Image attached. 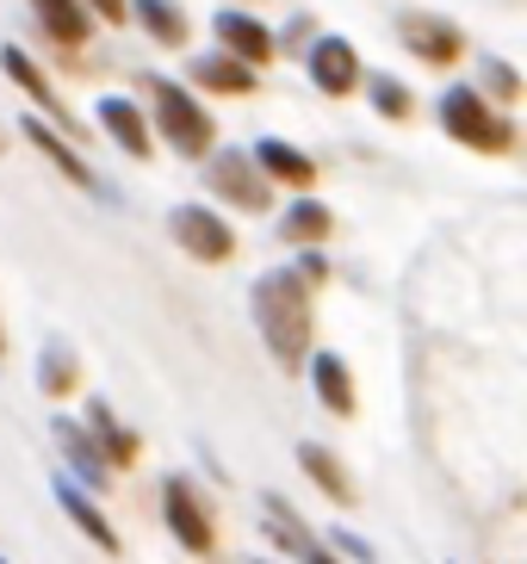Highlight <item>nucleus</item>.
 <instances>
[{
  "instance_id": "obj_1",
  "label": "nucleus",
  "mask_w": 527,
  "mask_h": 564,
  "mask_svg": "<svg viewBox=\"0 0 527 564\" xmlns=\"http://www.w3.org/2000/svg\"><path fill=\"white\" fill-rule=\"evenodd\" d=\"M255 329L280 366H298L311 348V292L298 285V267H280L255 285Z\"/></svg>"
},
{
  "instance_id": "obj_2",
  "label": "nucleus",
  "mask_w": 527,
  "mask_h": 564,
  "mask_svg": "<svg viewBox=\"0 0 527 564\" xmlns=\"http://www.w3.org/2000/svg\"><path fill=\"white\" fill-rule=\"evenodd\" d=\"M149 100H155V124H162V137L174 143L181 155H205L212 150V118L198 112V100L186 94V87H174V82H149Z\"/></svg>"
},
{
  "instance_id": "obj_3",
  "label": "nucleus",
  "mask_w": 527,
  "mask_h": 564,
  "mask_svg": "<svg viewBox=\"0 0 527 564\" xmlns=\"http://www.w3.org/2000/svg\"><path fill=\"white\" fill-rule=\"evenodd\" d=\"M441 131L472 143V150H509V124L484 106V94L472 87H447L441 94Z\"/></svg>"
},
{
  "instance_id": "obj_4",
  "label": "nucleus",
  "mask_w": 527,
  "mask_h": 564,
  "mask_svg": "<svg viewBox=\"0 0 527 564\" xmlns=\"http://www.w3.org/2000/svg\"><path fill=\"white\" fill-rule=\"evenodd\" d=\"M174 242H181L186 254H198V261H230L236 254L230 224L217 212H198V205H181V212H174Z\"/></svg>"
},
{
  "instance_id": "obj_5",
  "label": "nucleus",
  "mask_w": 527,
  "mask_h": 564,
  "mask_svg": "<svg viewBox=\"0 0 527 564\" xmlns=\"http://www.w3.org/2000/svg\"><path fill=\"white\" fill-rule=\"evenodd\" d=\"M205 181L224 193V199L248 205V212H261L267 205V181H261V167H255V155L243 150H217L212 162H205Z\"/></svg>"
},
{
  "instance_id": "obj_6",
  "label": "nucleus",
  "mask_w": 527,
  "mask_h": 564,
  "mask_svg": "<svg viewBox=\"0 0 527 564\" xmlns=\"http://www.w3.org/2000/svg\"><path fill=\"white\" fill-rule=\"evenodd\" d=\"M162 514H168V528H174V540H181L186 552H212V521H205V509H198L186 478L162 484Z\"/></svg>"
},
{
  "instance_id": "obj_7",
  "label": "nucleus",
  "mask_w": 527,
  "mask_h": 564,
  "mask_svg": "<svg viewBox=\"0 0 527 564\" xmlns=\"http://www.w3.org/2000/svg\"><path fill=\"white\" fill-rule=\"evenodd\" d=\"M397 37L410 44L422 63H453V56L465 51V37L460 25H447V19H429V13H404L397 19Z\"/></svg>"
},
{
  "instance_id": "obj_8",
  "label": "nucleus",
  "mask_w": 527,
  "mask_h": 564,
  "mask_svg": "<svg viewBox=\"0 0 527 564\" xmlns=\"http://www.w3.org/2000/svg\"><path fill=\"white\" fill-rule=\"evenodd\" d=\"M311 82L323 94H347V87L361 82V56H354L347 37H316L311 44Z\"/></svg>"
},
{
  "instance_id": "obj_9",
  "label": "nucleus",
  "mask_w": 527,
  "mask_h": 564,
  "mask_svg": "<svg viewBox=\"0 0 527 564\" xmlns=\"http://www.w3.org/2000/svg\"><path fill=\"white\" fill-rule=\"evenodd\" d=\"M217 37H224L243 63H267V56H273V32H267L255 13H217Z\"/></svg>"
},
{
  "instance_id": "obj_10",
  "label": "nucleus",
  "mask_w": 527,
  "mask_h": 564,
  "mask_svg": "<svg viewBox=\"0 0 527 564\" xmlns=\"http://www.w3.org/2000/svg\"><path fill=\"white\" fill-rule=\"evenodd\" d=\"M99 124L112 131V143L125 155H149V124H143V112H137L131 100H99Z\"/></svg>"
},
{
  "instance_id": "obj_11",
  "label": "nucleus",
  "mask_w": 527,
  "mask_h": 564,
  "mask_svg": "<svg viewBox=\"0 0 527 564\" xmlns=\"http://www.w3.org/2000/svg\"><path fill=\"white\" fill-rule=\"evenodd\" d=\"M25 137H32V143H37V150L50 155V162H56V174H68V181H75V186H87V193H99V181H94V167H87L82 155L68 150L63 137H50V124H44V118H25Z\"/></svg>"
},
{
  "instance_id": "obj_12",
  "label": "nucleus",
  "mask_w": 527,
  "mask_h": 564,
  "mask_svg": "<svg viewBox=\"0 0 527 564\" xmlns=\"http://www.w3.org/2000/svg\"><path fill=\"white\" fill-rule=\"evenodd\" d=\"M198 87H217V94H255V68L243 56H198L193 63Z\"/></svg>"
},
{
  "instance_id": "obj_13",
  "label": "nucleus",
  "mask_w": 527,
  "mask_h": 564,
  "mask_svg": "<svg viewBox=\"0 0 527 564\" xmlns=\"http://www.w3.org/2000/svg\"><path fill=\"white\" fill-rule=\"evenodd\" d=\"M311 379H316V398L330 403L335 415H354V379H347L342 354H316V360H311Z\"/></svg>"
},
{
  "instance_id": "obj_14",
  "label": "nucleus",
  "mask_w": 527,
  "mask_h": 564,
  "mask_svg": "<svg viewBox=\"0 0 527 564\" xmlns=\"http://www.w3.org/2000/svg\"><path fill=\"white\" fill-rule=\"evenodd\" d=\"M37 19H44V32L56 44H82L87 25H94V13H87L82 0H37Z\"/></svg>"
},
{
  "instance_id": "obj_15",
  "label": "nucleus",
  "mask_w": 527,
  "mask_h": 564,
  "mask_svg": "<svg viewBox=\"0 0 527 564\" xmlns=\"http://www.w3.org/2000/svg\"><path fill=\"white\" fill-rule=\"evenodd\" d=\"M255 162L267 167V174H273V181H311L316 167H311V155L304 150H292V143H280V137H261V143H255Z\"/></svg>"
},
{
  "instance_id": "obj_16",
  "label": "nucleus",
  "mask_w": 527,
  "mask_h": 564,
  "mask_svg": "<svg viewBox=\"0 0 527 564\" xmlns=\"http://www.w3.org/2000/svg\"><path fill=\"white\" fill-rule=\"evenodd\" d=\"M261 509H267V528H273V540H280L286 552H298V558H311V564H330V558H323V546H316L311 533L298 528L292 514H286L280 497H261Z\"/></svg>"
},
{
  "instance_id": "obj_17",
  "label": "nucleus",
  "mask_w": 527,
  "mask_h": 564,
  "mask_svg": "<svg viewBox=\"0 0 527 564\" xmlns=\"http://www.w3.org/2000/svg\"><path fill=\"white\" fill-rule=\"evenodd\" d=\"M131 7H137V19L149 25V37H155V44H168V51H174V44H186L181 0H131Z\"/></svg>"
},
{
  "instance_id": "obj_18",
  "label": "nucleus",
  "mask_w": 527,
  "mask_h": 564,
  "mask_svg": "<svg viewBox=\"0 0 527 564\" xmlns=\"http://www.w3.org/2000/svg\"><path fill=\"white\" fill-rule=\"evenodd\" d=\"M56 497H63V509H68V521H75V528L87 533V540H94L99 552H118V533L106 528V514L94 509V502L82 497V490H75V484H63V490H56Z\"/></svg>"
},
{
  "instance_id": "obj_19",
  "label": "nucleus",
  "mask_w": 527,
  "mask_h": 564,
  "mask_svg": "<svg viewBox=\"0 0 527 564\" xmlns=\"http://www.w3.org/2000/svg\"><path fill=\"white\" fill-rule=\"evenodd\" d=\"M280 236H286V242H316V236H330V205L298 199L292 212L280 217Z\"/></svg>"
},
{
  "instance_id": "obj_20",
  "label": "nucleus",
  "mask_w": 527,
  "mask_h": 564,
  "mask_svg": "<svg viewBox=\"0 0 527 564\" xmlns=\"http://www.w3.org/2000/svg\"><path fill=\"white\" fill-rule=\"evenodd\" d=\"M0 63H7V75H13V82L25 87V94H32L37 106H44V112H63V106H56V94H50V82L32 68V56L19 51V44H7V51H0Z\"/></svg>"
},
{
  "instance_id": "obj_21",
  "label": "nucleus",
  "mask_w": 527,
  "mask_h": 564,
  "mask_svg": "<svg viewBox=\"0 0 527 564\" xmlns=\"http://www.w3.org/2000/svg\"><path fill=\"white\" fill-rule=\"evenodd\" d=\"M87 422H94V434H99V441H106V459H118V465H125V459H137V434L131 429H118V422H112V410H106V403H87Z\"/></svg>"
},
{
  "instance_id": "obj_22",
  "label": "nucleus",
  "mask_w": 527,
  "mask_h": 564,
  "mask_svg": "<svg viewBox=\"0 0 527 564\" xmlns=\"http://www.w3.org/2000/svg\"><path fill=\"white\" fill-rule=\"evenodd\" d=\"M56 441H63V447H68V459H75V471H82V478H106V471H99V459H106V453H99V447H87V434L82 429H75V422H56Z\"/></svg>"
},
{
  "instance_id": "obj_23",
  "label": "nucleus",
  "mask_w": 527,
  "mask_h": 564,
  "mask_svg": "<svg viewBox=\"0 0 527 564\" xmlns=\"http://www.w3.org/2000/svg\"><path fill=\"white\" fill-rule=\"evenodd\" d=\"M298 459H304V471H311V478L323 484V490H330L335 502H347V478L335 471V459H330V453H323V447H304Z\"/></svg>"
},
{
  "instance_id": "obj_24",
  "label": "nucleus",
  "mask_w": 527,
  "mask_h": 564,
  "mask_svg": "<svg viewBox=\"0 0 527 564\" xmlns=\"http://www.w3.org/2000/svg\"><path fill=\"white\" fill-rule=\"evenodd\" d=\"M37 379H44V391H68V384H75V360H68L63 341H50V348H44V366H37Z\"/></svg>"
},
{
  "instance_id": "obj_25",
  "label": "nucleus",
  "mask_w": 527,
  "mask_h": 564,
  "mask_svg": "<svg viewBox=\"0 0 527 564\" xmlns=\"http://www.w3.org/2000/svg\"><path fill=\"white\" fill-rule=\"evenodd\" d=\"M373 106H379L385 118H404L410 112V87L391 82V75H379V82H373Z\"/></svg>"
},
{
  "instance_id": "obj_26",
  "label": "nucleus",
  "mask_w": 527,
  "mask_h": 564,
  "mask_svg": "<svg viewBox=\"0 0 527 564\" xmlns=\"http://www.w3.org/2000/svg\"><path fill=\"white\" fill-rule=\"evenodd\" d=\"M484 87H491L496 100H515V94H521V82H515V75H509L503 63H496V56L484 63Z\"/></svg>"
},
{
  "instance_id": "obj_27",
  "label": "nucleus",
  "mask_w": 527,
  "mask_h": 564,
  "mask_svg": "<svg viewBox=\"0 0 527 564\" xmlns=\"http://www.w3.org/2000/svg\"><path fill=\"white\" fill-rule=\"evenodd\" d=\"M87 7H94L99 19H125V0H87Z\"/></svg>"
},
{
  "instance_id": "obj_28",
  "label": "nucleus",
  "mask_w": 527,
  "mask_h": 564,
  "mask_svg": "<svg viewBox=\"0 0 527 564\" xmlns=\"http://www.w3.org/2000/svg\"><path fill=\"white\" fill-rule=\"evenodd\" d=\"M0 348H7V329H0Z\"/></svg>"
}]
</instances>
